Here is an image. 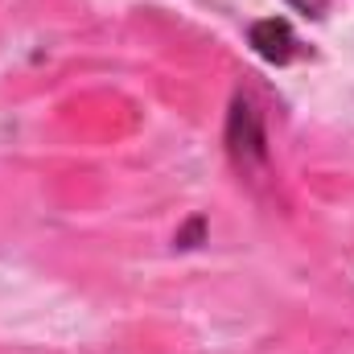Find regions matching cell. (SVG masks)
I'll use <instances>...</instances> for the list:
<instances>
[{"mask_svg":"<svg viewBox=\"0 0 354 354\" xmlns=\"http://www.w3.org/2000/svg\"><path fill=\"white\" fill-rule=\"evenodd\" d=\"M252 46H256V54L264 62H276V66H284V62L297 58V33H292L288 21H276V17L252 25Z\"/></svg>","mask_w":354,"mask_h":354,"instance_id":"obj_1","label":"cell"},{"mask_svg":"<svg viewBox=\"0 0 354 354\" xmlns=\"http://www.w3.org/2000/svg\"><path fill=\"white\" fill-rule=\"evenodd\" d=\"M297 12H305V17H322L326 8H330V0H288Z\"/></svg>","mask_w":354,"mask_h":354,"instance_id":"obj_2","label":"cell"}]
</instances>
